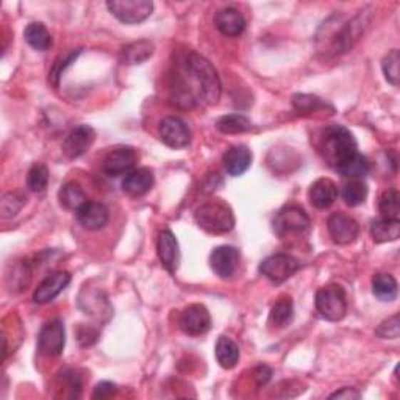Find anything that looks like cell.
Listing matches in <instances>:
<instances>
[{"mask_svg": "<svg viewBox=\"0 0 400 400\" xmlns=\"http://www.w3.org/2000/svg\"><path fill=\"white\" fill-rule=\"evenodd\" d=\"M69 283H71L69 272L66 271L52 272L38 284V288L34 294V300L41 305L48 304V302H52L55 297H58L60 294L68 288Z\"/></svg>", "mask_w": 400, "mask_h": 400, "instance_id": "15", "label": "cell"}, {"mask_svg": "<svg viewBox=\"0 0 400 400\" xmlns=\"http://www.w3.org/2000/svg\"><path fill=\"white\" fill-rule=\"evenodd\" d=\"M367 24H369L367 14L366 11H361L360 14H357L354 19H350L347 24H344L341 29L332 30L330 34L325 35V38H329V46L333 53L349 52L363 35Z\"/></svg>", "mask_w": 400, "mask_h": 400, "instance_id": "5", "label": "cell"}, {"mask_svg": "<svg viewBox=\"0 0 400 400\" xmlns=\"http://www.w3.org/2000/svg\"><path fill=\"white\" fill-rule=\"evenodd\" d=\"M24 38H26L30 47H34L35 51L39 52H46L52 47V36L44 24L41 22L29 24L26 31H24Z\"/></svg>", "mask_w": 400, "mask_h": 400, "instance_id": "26", "label": "cell"}, {"mask_svg": "<svg viewBox=\"0 0 400 400\" xmlns=\"http://www.w3.org/2000/svg\"><path fill=\"white\" fill-rule=\"evenodd\" d=\"M327 227L332 240L337 244H341V246L354 242L358 238V233H360V225L357 220L342 213L332 215L327 220Z\"/></svg>", "mask_w": 400, "mask_h": 400, "instance_id": "14", "label": "cell"}, {"mask_svg": "<svg viewBox=\"0 0 400 400\" xmlns=\"http://www.w3.org/2000/svg\"><path fill=\"white\" fill-rule=\"evenodd\" d=\"M309 202L317 210H325L332 207L338 199V186L330 178H319L309 188Z\"/></svg>", "mask_w": 400, "mask_h": 400, "instance_id": "22", "label": "cell"}, {"mask_svg": "<svg viewBox=\"0 0 400 400\" xmlns=\"http://www.w3.org/2000/svg\"><path fill=\"white\" fill-rule=\"evenodd\" d=\"M216 128L224 135H238L249 132L252 128V122L242 114H227V116L217 119Z\"/></svg>", "mask_w": 400, "mask_h": 400, "instance_id": "31", "label": "cell"}, {"mask_svg": "<svg viewBox=\"0 0 400 400\" xmlns=\"http://www.w3.org/2000/svg\"><path fill=\"white\" fill-rule=\"evenodd\" d=\"M153 182V173L149 168H138L125 175L124 182H122V190L130 198H141L152 190Z\"/></svg>", "mask_w": 400, "mask_h": 400, "instance_id": "19", "label": "cell"}, {"mask_svg": "<svg viewBox=\"0 0 400 400\" xmlns=\"http://www.w3.org/2000/svg\"><path fill=\"white\" fill-rule=\"evenodd\" d=\"M271 375H272V371L269 369L267 366H265V364H261V366H258L257 369H255V381H257V385L258 386H263V385H266V383L269 381V379H271Z\"/></svg>", "mask_w": 400, "mask_h": 400, "instance_id": "44", "label": "cell"}, {"mask_svg": "<svg viewBox=\"0 0 400 400\" xmlns=\"http://www.w3.org/2000/svg\"><path fill=\"white\" fill-rule=\"evenodd\" d=\"M58 199L61 207L71 211H77L88 202L85 191L81 190V186L76 182H69L64 185L58 193Z\"/></svg>", "mask_w": 400, "mask_h": 400, "instance_id": "29", "label": "cell"}, {"mask_svg": "<svg viewBox=\"0 0 400 400\" xmlns=\"http://www.w3.org/2000/svg\"><path fill=\"white\" fill-rule=\"evenodd\" d=\"M240 252L232 246L216 247L210 255V266L220 279H230L238 271Z\"/></svg>", "mask_w": 400, "mask_h": 400, "instance_id": "13", "label": "cell"}, {"mask_svg": "<svg viewBox=\"0 0 400 400\" xmlns=\"http://www.w3.org/2000/svg\"><path fill=\"white\" fill-rule=\"evenodd\" d=\"M220 80L216 69L207 58L188 52L178 63L174 99L182 107H194L200 102L216 103L220 97Z\"/></svg>", "mask_w": 400, "mask_h": 400, "instance_id": "1", "label": "cell"}, {"mask_svg": "<svg viewBox=\"0 0 400 400\" xmlns=\"http://www.w3.org/2000/svg\"><path fill=\"white\" fill-rule=\"evenodd\" d=\"M195 222L211 235H224L233 230L235 227V216L232 208L224 202L213 200L208 203H203L194 213Z\"/></svg>", "mask_w": 400, "mask_h": 400, "instance_id": "3", "label": "cell"}, {"mask_svg": "<svg viewBox=\"0 0 400 400\" xmlns=\"http://www.w3.org/2000/svg\"><path fill=\"white\" fill-rule=\"evenodd\" d=\"M155 46L150 41H135V43L127 44L120 52V60L125 64H141L147 61L153 55Z\"/></svg>", "mask_w": 400, "mask_h": 400, "instance_id": "23", "label": "cell"}, {"mask_svg": "<svg viewBox=\"0 0 400 400\" xmlns=\"http://www.w3.org/2000/svg\"><path fill=\"white\" fill-rule=\"evenodd\" d=\"M178 325H180L183 333L199 337V334L207 333L211 329V316L203 305L193 304L183 309Z\"/></svg>", "mask_w": 400, "mask_h": 400, "instance_id": "11", "label": "cell"}, {"mask_svg": "<svg viewBox=\"0 0 400 400\" xmlns=\"http://www.w3.org/2000/svg\"><path fill=\"white\" fill-rule=\"evenodd\" d=\"M80 307L85 309L86 314L89 313L91 316H94V317H99V319H101V316L103 314L105 309H107V312H111L107 297H105L103 294L99 292V291L91 292V294H86V299L85 300L80 299Z\"/></svg>", "mask_w": 400, "mask_h": 400, "instance_id": "33", "label": "cell"}, {"mask_svg": "<svg viewBox=\"0 0 400 400\" xmlns=\"http://www.w3.org/2000/svg\"><path fill=\"white\" fill-rule=\"evenodd\" d=\"M309 227V217L299 205L283 207L274 217V232L279 236L304 233Z\"/></svg>", "mask_w": 400, "mask_h": 400, "instance_id": "8", "label": "cell"}, {"mask_svg": "<svg viewBox=\"0 0 400 400\" xmlns=\"http://www.w3.org/2000/svg\"><path fill=\"white\" fill-rule=\"evenodd\" d=\"M292 317H294L292 299L284 296L277 300L275 305L272 307L271 314H269V324L275 329H283L291 324Z\"/></svg>", "mask_w": 400, "mask_h": 400, "instance_id": "28", "label": "cell"}, {"mask_svg": "<svg viewBox=\"0 0 400 400\" xmlns=\"http://www.w3.org/2000/svg\"><path fill=\"white\" fill-rule=\"evenodd\" d=\"M157 250L161 265L165 266L170 274H175L178 265H180V249H178L175 235L170 230H163L158 236Z\"/></svg>", "mask_w": 400, "mask_h": 400, "instance_id": "18", "label": "cell"}, {"mask_svg": "<svg viewBox=\"0 0 400 400\" xmlns=\"http://www.w3.org/2000/svg\"><path fill=\"white\" fill-rule=\"evenodd\" d=\"M292 105L294 108H296V111L302 114L325 110L327 107L330 108V105L327 102H324L322 99H319V97L312 94H296L292 97Z\"/></svg>", "mask_w": 400, "mask_h": 400, "instance_id": "34", "label": "cell"}, {"mask_svg": "<svg viewBox=\"0 0 400 400\" xmlns=\"http://www.w3.org/2000/svg\"><path fill=\"white\" fill-rule=\"evenodd\" d=\"M138 161V153L132 147H120V149L111 150L107 157L103 158L102 170L108 177L127 175L132 173Z\"/></svg>", "mask_w": 400, "mask_h": 400, "instance_id": "12", "label": "cell"}, {"mask_svg": "<svg viewBox=\"0 0 400 400\" xmlns=\"http://www.w3.org/2000/svg\"><path fill=\"white\" fill-rule=\"evenodd\" d=\"M316 308L327 321L338 322L347 313V297L339 284H327L316 292Z\"/></svg>", "mask_w": 400, "mask_h": 400, "instance_id": "4", "label": "cell"}, {"mask_svg": "<svg viewBox=\"0 0 400 400\" xmlns=\"http://www.w3.org/2000/svg\"><path fill=\"white\" fill-rule=\"evenodd\" d=\"M355 152H358L357 141L346 127L338 124L325 127L321 138V153L329 166L338 168Z\"/></svg>", "mask_w": 400, "mask_h": 400, "instance_id": "2", "label": "cell"}, {"mask_svg": "<svg viewBox=\"0 0 400 400\" xmlns=\"http://www.w3.org/2000/svg\"><path fill=\"white\" fill-rule=\"evenodd\" d=\"M116 391H118V388H116V385H114V383L102 381L96 386L93 397L94 399H107V397H111L113 394H116Z\"/></svg>", "mask_w": 400, "mask_h": 400, "instance_id": "42", "label": "cell"}, {"mask_svg": "<svg viewBox=\"0 0 400 400\" xmlns=\"http://www.w3.org/2000/svg\"><path fill=\"white\" fill-rule=\"evenodd\" d=\"M77 220L86 230H101L108 224V208L99 202H86L83 207L76 211Z\"/></svg>", "mask_w": 400, "mask_h": 400, "instance_id": "17", "label": "cell"}, {"mask_svg": "<svg viewBox=\"0 0 400 400\" xmlns=\"http://www.w3.org/2000/svg\"><path fill=\"white\" fill-rule=\"evenodd\" d=\"M110 13L124 24H140L153 11L150 0H110L107 2Z\"/></svg>", "mask_w": 400, "mask_h": 400, "instance_id": "6", "label": "cell"}, {"mask_svg": "<svg viewBox=\"0 0 400 400\" xmlns=\"http://www.w3.org/2000/svg\"><path fill=\"white\" fill-rule=\"evenodd\" d=\"M216 27L224 36L236 38L246 30V19L236 8H224L216 14Z\"/></svg>", "mask_w": 400, "mask_h": 400, "instance_id": "21", "label": "cell"}, {"mask_svg": "<svg viewBox=\"0 0 400 400\" xmlns=\"http://www.w3.org/2000/svg\"><path fill=\"white\" fill-rule=\"evenodd\" d=\"M375 333L379 334L380 338L385 339H397L400 334V321H399V314H394L388 317L386 321H383L379 329L375 330Z\"/></svg>", "mask_w": 400, "mask_h": 400, "instance_id": "39", "label": "cell"}, {"mask_svg": "<svg viewBox=\"0 0 400 400\" xmlns=\"http://www.w3.org/2000/svg\"><path fill=\"white\" fill-rule=\"evenodd\" d=\"M160 138L168 147L183 149V147L191 143L193 133L182 118L168 116L160 124Z\"/></svg>", "mask_w": 400, "mask_h": 400, "instance_id": "10", "label": "cell"}, {"mask_svg": "<svg viewBox=\"0 0 400 400\" xmlns=\"http://www.w3.org/2000/svg\"><path fill=\"white\" fill-rule=\"evenodd\" d=\"M78 53H80V51L72 52V53H69L64 60H61V61L53 64V68H52L51 73H48V81H51V83H52L53 86H58L60 78H61V76H63V71L66 69V68L69 66V64L77 58V55H78Z\"/></svg>", "mask_w": 400, "mask_h": 400, "instance_id": "40", "label": "cell"}, {"mask_svg": "<svg viewBox=\"0 0 400 400\" xmlns=\"http://www.w3.org/2000/svg\"><path fill=\"white\" fill-rule=\"evenodd\" d=\"M26 198L21 193H8L2 199V216L13 217L21 211V208L26 205Z\"/></svg>", "mask_w": 400, "mask_h": 400, "instance_id": "38", "label": "cell"}, {"mask_svg": "<svg viewBox=\"0 0 400 400\" xmlns=\"http://www.w3.org/2000/svg\"><path fill=\"white\" fill-rule=\"evenodd\" d=\"M371 235L375 242H393L400 236V220L377 219L371 225Z\"/></svg>", "mask_w": 400, "mask_h": 400, "instance_id": "25", "label": "cell"}, {"mask_svg": "<svg viewBox=\"0 0 400 400\" xmlns=\"http://www.w3.org/2000/svg\"><path fill=\"white\" fill-rule=\"evenodd\" d=\"M334 170L342 177L358 180V178H361L369 173V161L360 152H355L346 161H342L338 168H334Z\"/></svg>", "mask_w": 400, "mask_h": 400, "instance_id": "24", "label": "cell"}, {"mask_svg": "<svg viewBox=\"0 0 400 400\" xmlns=\"http://www.w3.org/2000/svg\"><path fill=\"white\" fill-rule=\"evenodd\" d=\"M372 292L381 302H393L397 297V282L391 274H375L372 279Z\"/></svg>", "mask_w": 400, "mask_h": 400, "instance_id": "30", "label": "cell"}, {"mask_svg": "<svg viewBox=\"0 0 400 400\" xmlns=\"http://www.w3.org/2000/svg\"><path fill=\"white\" fill-rule=\"evenodd\" d=\"M216 360L224 369H232L240 361V347L227 337H219L216 342Z\"/></svg>", "mask_w": 400, "mask_h": 400, "instance_id": "27", "label": "cell"}, {"mask_svg": "<svg viewBox=\"0 0 400 400\" xmlns=\"http://www.w3.org/2000/svg\"><path fill=\"white\" fill-rule=\"evenodd\" d=\"M399 63H400V53L397 48H393L385 58H383L381 68H383V73H385L386 80L389 81L393 86L399 85Z\"/></svg>", "mask_w": 400, "mask_h": 400, "instance_id": "37", "label": "cell"}, {"mask_svg": "<svg viewBox=\"0 0 400 400\" xmlns=\"http://www.w3.org/2000/svg\"><path fill=\"white\" fill-rule=\"evenodd\" d=\"M380 213L385 219L399 220L400 217V195L397 190H388L381 194L379 202Z\"/></svg>", "mask_w": 400, "mask_h": 400, "instance_id": "32", "label": "cell"}, {"mask_svg": "<svg viewBox=\"0 0 400 400\" xmlns=\"http://www.w3.org/2000/svg\"><path fill=\"white\" fill-rule=\"evenodd\" d=\"M252 152L247 145H233L224 155V168L232 177H240L252 165Z\"/></svg>", "mask_w": 400, "mask_h": 400, "instance_id": "20", "label": "cell"}, {"mask_svg": "<svg viewBox=\"0 0 400 400\" xmlns=\"http://www.w3.org/2000/svg\"><path fill=\"white\" fill-rule=\"evenodd\" d=\"M361 394L358 393L357 389L354 388H342L339 391H337V393H333L330 396V399H347V400H352V399H360Z\"/></svg>", "mask_w": 400, "mask_h": 400, "instance_id": "45", "label": "cell"}, {"mask_svg": "<svg viewBox=\"0 0 400 400\" xmlns=\"http://www.w3.org/2000/svg\"><path fill=\"white\" fill-rule=\"evenodd\" d=\"M66 344V332L60 319L48 321L43 325L38 337V350L46 357H60Z\"/></svg>", "mask_w": 400, "mask_h": 400, "instance_id": "9", "label": "cell"}, {"mask_svg": "<svg viewBox=\"0 0 400 400\" xmlns=\"http://www.w3.org/2000/svg\"><path fill=\"white\" fill-rule=\"evenodd\" d=\"M367 198V186L361 180H352L347 183L342 190V199L349 207H358Z\"/></svg>", "mask_w": 400, "mask_h": 400, "instance_id": "35", "label": "cell"}, {"mask_svg": "<svg viewBox=\"0 0 400 400\" xmlns=\"http://www.w3.org/2000/svg\"><path fill=\"white\" fill-rule=\"evenodd\" d=\"M96 339H97V332L94 329H91V327H81L78 330V341L83 346L93 344Z\"/></svg>", "mask_w": 400, "mask_h": 400, "instance_id": "43", "label": "cell"}, {"mask_svg": "<svg viewBox=\"0 0 400 400\" xmlns=\"http://www.w3.org/2000/svg\"><path fill=\"white\" fill-rule=\"evenodd\" d=\"M61 379L64 381V385H66L68 389L71 391V397H80V391H81L80 375L73 371H66L63 372Z\"/></svg>", "mask_w": 400, "mask_h": 400, "instance_id": "41", "label": "cell"}, {"mask_svg": "<svg viewBox=\"0 0 400 400\" xmlns=\"http://www.w3.org/2000/svg\"><path fill=\"white\" fill-rule=\"evenodd\" d=\"M300 269L299 261L288 254H275L261 261L260 272L274 283L287 282Z\"/></svg>", "mask_w": 400, "mask_h": 400, "instance_id": "7", "label": "cell"}, {"mask_svg": "<svg viewBox=\"0 0 400 400\" xmlns=\"http://www.w3.org/2000/svg\"><path fill=\"white\" fill-rule=\"evenodd\" d=\"M96 141V132L89 125H78L66 136L63 143V152L66 157L76 160L88 152L89 147Z\"/></svg>", "mask_w": 400, "mask_h": 400, "instance_id": "16", "label": "cell"}, {"mask_svg": "<svg viewBox=\"0 0 400 400\" xmlns=\"http://www.w3.org/2000/svg\"><path fill=\"white\" fill-rule=\"evenodd\" d=\"M48 185V170L44 165H34L29 170L27 175V186L30 191L34 193H41L44 191Z\"/></svg>", "mask_w": 400, "mask_h": 400, "instance_id": "36", "label": "cell"}]
</instances>
